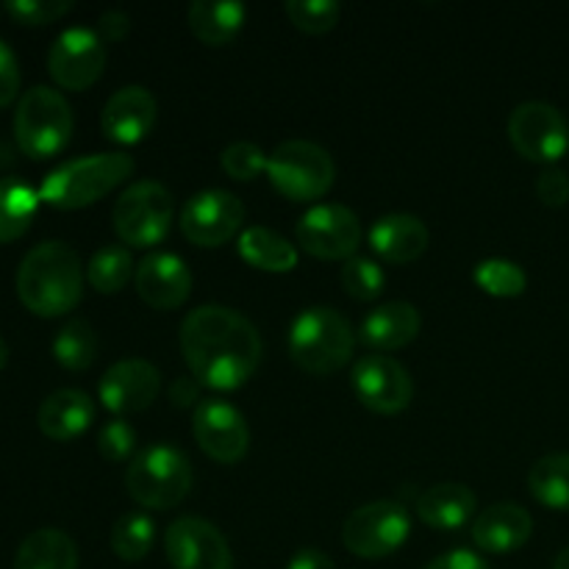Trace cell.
Masks as SVG:
<instances>
[{"instance_id":"obj_1","label":"cell","mask_w":569,"mask_h":569,"mask_svg":"<svg viewBox=\"0 0 569 569\" xmlns=\"http://www.w3.org/2000/svg\"><path fill=\"white\" fill-rule=\"evenodd\" d=\"M181 353L200 387L233 392L256 376L264 345L244 315L228 306H200L181 322Z\"/></svg>"},{"instance_id":"obj_2","label":"cell","mask_w":569,"mask_h":569,"mask_svg":"<svg viewBox=\"0 0 569 569\" xmlns=\"http://www.w3.org/2000/svg\"><path fill=\"white\" fill-rule=\"evenodd\" d=\"M17 295L37 317H61L81 303L83 267L64 242H42L28 250L17 270Z\"/></svg>"},{"instance_id":"obj_3","label":"cell","mask_w":569,"mask_h":569,"mask_svg":"<svg viewBox=\"0 0 569 569\" xmlns=\"http://www.w3.org/2000/svg\"><path fill=\"white\" fill-rule=\"evenodd\" d=\"M131 172L133 159L126 153L81 156V159H72L48 172L39 187V198L53 209H87L114 192L120 183H126Z\"/></svg>"},{"instance_id":"obj_4","label":"cell","mask_w":569,"mask_h":569,"mask_svg":"<svg viewBox=\"0 0 569 569\" xmlns=\"http://www.w3.org/2000/svg\"><path fill=\"white\" fill-rule=\"evenodd\" d=\"M356 337L350 322L328 306H311L289 328V356L309 376H331L353 359Z\"/></svg>"},{"instance_id":"obj_5","label":"cell","mask_w":569,"mask_h":569,"mask_svg":"<svg viewBox=\"0 0 569 569\" xmlns=\"http://www.w3.org/2000/svg\"><path fill=\"white\" fill-rule=\"evenodd\" d=\"M192 481V461L183 450L167 442L139 450L126 470L128 495L148 511H164L181 503Z\"/></svg>"},{"instance_id":"obj_6","label":"cell","mask_w":569,"mask_h":569,"mask_svg":"<svg viewBox=\"0 0 569 569\" xmlns=\"http://www.w3.org/2000/svg\"><path fill=\"white\" fill-rule=\"evenodd\" d=\"M72 109L61 92L50 87H31L14 111V139L31 159H53L72 137Z\"/></svg>"},{"instance_id":"obj_7","label":"cell","mask_w":569,"mask_h":569,"mask_svg":"<svg viewBox=\"0 0 569 569\" xmlns=\"http://www.w3.org/2000/svg\"><path fill=\"white\" fill-rule=\"evenodd\" d=\"M270 183L295 203L320 200L337 178V164L331 153L309 139H287L278 144L267 161Z\"/></svg>"},{"instance_id":"obj_8","label":"cell","mask_w":569,"mask_h":569,"mask_svg":"<svg viewBox=\"0 0 569 569\" xmlns=\"http://www.w3.org/2000/svg\"><path fill=\"white\" fill-rule=\"evenodd\" d=\"M176 206L172 194L159 181H137L117 198L111 220L120 242L131 248H153L170 233Z\"/></svg>"},{"instance_id":"obj_9","label":"cell","mask_w":569,"mask_h":569,"mask_svg":"<svg viewBox=\"0 0 569 569\" xmlns=\"http://www.w3.org/2000/svg\"><path fill=\"white\" fill-rule=\"evenodd\" d=\"M411 517L395 500H372L345 520L342 542L353 556L367 561L387 559L406 545Z\"/></svg>"},{"instance_id":"obj_10","label":"cell","mask_w":569,"mask_h":569,"mask_svg":"<svg viewBox=\"0 0 569 569\" xmlns=\"http://www.w3.org/2000/svg\"><path fill=\"white\" fill-rule=\"evenodd\" d=\"M509 142L522 159L553 167L569 150V122L556 106L528 100L511 111Z\"/></svg>"},{"instance_id":"obj_11","label":"cell","mask_w":569,"mask_h":569,"mask_svg":"<svg viewBox=\"0 0 569 569\" xmlns=\"http://www.w3.org/2000/svg\"><path fill=\"white\" fill-rule=\"evenodd\" d=\"M298 242L306 253L322 261L353 259L361 244V222L348 206L320 203L311 206L298 220Z\"/></svg>"},{"instance_id":"obj_12","label":"cell","mask_w":569,"mask_h":569,"mask_svg":"<svg viewBox=\"0 0 569 569\" xmlns=\"http://www.w3.org/2000/svg\"><path fill=\"white\" fill-rule=\"evenodd\" d=\"M244 222L242 200L226 189H206L192 194L178 214L181 233L198 248H220L231 242Z\"/></svg>"},{"instance_id":"obj_13","label":"cell","mask_w":569,"mask_h":569,"mask_svg":"<svg viewBox=\"0 0 569 569\" xmlns=\"http://www.w3.org/2000/svg\"><path fill=\"white\" fill-rule=\"evenodd\" d=\"M106 70V42L92 28H67L48 53V72L61 89L83 92Z\"/></svg>"},{"instance_id":"obj_14","label":"cell","mask_w":569,"mask_h":569,"mask_svg":"<svg viewBox=\"0 0 569 569\" xmlns=\"http://www.w3.org/2000/svg\"><path fill=\"white\" fill-rule=\"evenodd\" d=\"M164 550L172 569H233L231 545L203 517H178L170 522Z\"/></svg>"},{"instance_id":"obj_15","label":"cell","mask_w":569,"mask_h":569,"mask_svg":"<svg viewBox=\"0 0 569 569\" xmlns=\"http://www.w3.org/2000/svg\"><path fill=\"white\" fill-rule=\"evenodd\" d=\"M192 433L200 450L220 465H237L250 445L248 420L233 403L220 398H203L194 409Z\"/></svg>"},{"instance_id":"obj_16","label":"cell","mask_w":569,"mask_h":569,"mask_svg":"<svg viewBox=\"0 0 569 569\" xmlns=\"http://www.w3.org/2000/svg\"><path fill=\"white\" fill-rule=\"evenodd\" d=\"M356 398L376 415H400L415 398V381L400 361L389 356H365L353 365L350 378Z\"/></svg>"},{"instance_id":"obj_17","label":"cell","mask_w":569,"mask_h":569,"mask_svg":"<svg viewBox=\"0 0 569 569\" xmlns=\"http://www.w3.org/2000/svg\"><path fill=\"white\" fill-rule=\"evenodd\" d=\"M161 392V372L144 359H122L100 378V403L117 417L150 409Z\"/></svg>"},{"instance_id":"obj_18","label":"cell","mask_w":569,"mask_h":569,"mask_svg":"<svg viewBox=\"0 0 569 569\" xmlns=\"http://www.w3.org/2000/svg\"><path fill=\"white\" fill-rule=\"evenodd\" d=\"M137 292L150 309L172 311L192 295V272L176 253H150L137 264Z\"/></svg>"},{"instance_id":"obj_19","label":"cell","mask_w":569,"mask_h":569,"mask_svg":"<svg viewBox=\"0 0 569 569\" xmlns=\"http://www.w3.org/2000/svg\"><path fill=\"white\" fill-rule=\"evenodd\" d=\"M156 111L159 106H156L153 92H148L144 87L117 89L100 114L103 137L117 144H139L153 131Z\"/></svg>"},{"instance_id":"obj_20","label":"cell","mask_w":569,"mask_h":569,"mask_svg":"<svg viewBox=\"0 0 569 569\" xmlns=\"http://www.w3.org/2000/svg\"><path fill=\"white\" fill-rule=\"evenodd\" d=\"M533 520L522 506L495 503L472 522V542L478 550L492 556H506L520 550L531 539Z\"/></svg>"},{"instance_id":"obj_21","label":"cell","mask_w":569,"mask_h":569,"mask_svg":"<svg viewBox=\"0 0 569 569\" xmlns=\"http://www.w3.org/2000/svg\"><path fill=\"white\" fill-rule=\"evenodd\" d=\"M426 222L415 214H387L370 228V248L389 264H411L428 250Z\"/></svg>"},{"instance_id":"obj_22","label":"cell","mask_w":569,"mask_h":569,"mask_svg":"<svg viewBox=\"0 0 569 569\" xmlns=\"http://www.w3.org/2000/svg\"><path fill=\"white\" fill-rule=\"evenodd\" d=\"M422 317L406 300L381 303L361 320V342L372 350H400L420 337Z\"/></svg>"},{"instance_id":"obj_23","label":"cell","mask_w":569,"mask_h":569,"mask_svg":"<svg viewBox=\"0 0 569 569\" xmlns=\"http://www.w3.org/2000/svg\"><path fill=\"white\" fill-rule=\"evenodd\" d=\"M94 420V403L81 389H59L39 406V431L53 442L78 439Z\"/></svg>"},{"instance_id":"obj_24","label":"cell","mask_w":569,"mask_h":569,"mask_svg":"<svg viewBox=\"0 0 569 569\" xmlns=\"http://www.w3.org/2000/svg\"><path fill=\"white\" fill-rule=\"evenodd\" d=\"M478 511V498L465 483H437L417 498V517L437 531H459Z\"/></svg>"},{"instance_id":"obj_25","label":"cell","mask_w":569,"mask_h":569,"mask_svg":"<svg viewBox=\"0 0 569 569\" xmlns=\"http://www.w3.org/2000/svg\"><path fill=\"white\" fill-rule=\"evenodd\" d=\"M189 28L203 44L220 48L233 42L248 20V9L237 0H194L187 11Z\"/></svg>"},{"instance_id":"obj_26","label":"cell","mask_w":569,"mask_h":569,"mask_svg":"<svg viewBox=\"0 0 569 569\" xmlns=\"http://www.w3.org/2000/svg\"><path fill=\"white\" fill-rule=\"evenodd\" d=\"M14 569H78V548L59 528H39L17 548Z\"/></svg>"},{"instance_id":"obj_27","label":"cell","mask_w":569,"mask_h":569,"mask_svg":"<svg viewBox=\"0 0 569 569\" xmlns=\"http://www.w3.org/2000/svg\"><path fill=\"white\" fill-rule=\"evenodd\" d=\"M237 250L250 267L264 272H292L300 261L295 244H289L281 233L264 226L244 228L239 233Z\"/></svg>"},{"instance_id":"obj_28","label":"cell","mask_w":569,"mask_h":569,"mask_svg":"<svg viewBox=\"0 0 569 569\" xmlns=\"http://www.w3.org/2000/svg\"><path fill=\"white\" fill-rule=\"evenodd\" d=\"M39 189L20 178H0V244L20 239L39 209Z\"/></svg>"},{"instance_id":"obj_29","label":"cell","mask_w":569,"mask_h":569,"mask_svg":"<svg viewBox=\"0 0 569 569\" xmlns=\"http://www.w3.org/2000/svg\"><path fill=\"white\" fill-rule=\"evenodd\" d=\"M528 492L553 511H569V453L542 456L528 472Z\"/></svg>"},{"instance_id":"obj_30","label":"cell","mask_w":569,"mask_h":569,"mask_svg":"<svg viewBox=\"0 0 569 569\" xmlns=\"http://www.w3.org/2000/svg\"><path fill=\"white\" fill-rule=\"evenodd\" d=\"M131 276H137V264L126 244H106L87 264L89 287L100 295H114L126 289Z\"/></svg>"},{"instance_id":"obj_31","label":"cell","mask_w":569,"mask_h":569,"mask_svg":"<svg viewBox=\"0 0 569 569\" xmlns=\"http://www.w3.org/2000/svg\"><path fill=\"white\" fill-rule=\"evenodd\" d=\"M156 545V522L144 511H128L111 528V550L122 561H142Z\"/></svg>"},{"instance_id":"obj_32","label":"cell","mask_w":569,"mask_h":569,"mask_svg":"<svg viewBox=\"0 0 569 569\" xmlns=\"http://www.w3.org/2000/svg\"><path fill=\"white\" fill-rule=\"evenodd\" d=\"M53 356L64 370L81 372L92 367L94 356H98V337L94 328L87 320H70L64 322L53 339Z\"/></svg>"},{"instance_id":"obj_33","label":"cell","mask_w":569,"mask_h":569,"mask_svg":"<svg viewBox=\"0 0 569 569\" xmlns=\"http://www.w3.org/2000/svg\"><path fill=\"white\" fill-rule=\"evenodd\" d=\"M472 281L481 292L492 295V298H520L528 289V276L517 261L509 259H483L478 261L472 270Z\"/></svg>"},{"instance_id":"obj_34","label":"cell","mask_w":569,"mask_h":569,"mask_svg":"<svg viewBox=\"0 0 569 569\" xmlns=\"http://www.w3.org/2000/svg\"><path fill=\"white\" fill-rule=\"evenodd\" d=\"M283 11L298 31L311 33V37L333 31L342 17V6L333 0H289Z\"/></svg>"},{"instance_id":"obj_35","label":"cell","mask_w":569,"mask_h":569,"mask_svg":"<svg viewBox=\"0 0 569 569\" xmlns=\"http://www.w3.org/2000/svg\"><path fill=\"white\" fill-rule=\"evenodd\" d=\"M342 287L350 298L361 300V303H370L387 287V276H383L378 261L365 259V256H353L342 267Z\"/></svg>"},{"instance_id":"obj_36","label":"cell","mask_w":569,"mask_h":569,"mask_svg":"<svg viewBox=\"0 0 569 569\" xmlns=\"http://www.w3.org/2000/svg\"><path fill=\"white\" fill-rule=\"evenodd\" d=\"M267 161L270 156L253 142H233L222 150L220 164L233 181H256L261 172H267Z\"/></svg>"},{"instance_id":"obj_37","label":"cell","mask_w":569,"mask_h":569,"mask_svg":"<svg viewBox=\"0 0 569 569\" xmlns=\"http://www.w3.org/2000/svg\"><path fill=\"white\" fill-rule=\"evenodd\" d=\"M70 11V0H9L6 3V14L20 26H50Z\"/></svg>"},{"instance_id":"obj_38","label":"cell","mask_w":569,"mask_h":569,"mask_svg":"<svg viewBox=\"0 0 569 569\" xmlns=\"http://www.w3.org/2000/svg\"><path fill=\"white\" fill-rule=\"evenodd\" d=\"M98 450L109 461H126L137 450V431L122 417L106 422L98 433Z\"/></svg>"},{"instance_id":"obj_39","label":"cell","mask_w":569,"mask_h":569,"mask_svg":"<svg viewBox=\"0 0 569 569\" xmlns=\"http://www.w3.org/2000/svg\"><path fill=\"white\" fill-rule=\"evenodd\" d=\"M537 198L550 209H561L569 203V176L559 167H548L537 178Z\"/></svg>"},{"instance_id":"obj_40","label":"cell","mask_w":569,"mask_h":569,"mask_svg":"<svg viewBox=\"0 0 569 569\" xmlns=\"http://www.w3.org/2000/svg\"><path fill=\"white\" fill-rule=\"evenodd\" d=\"M17 92H20V64L14 50L0 39V109H6Z\"/></svg>"},{"instance_id":"obj_41","label":"cell","mask_w":569,"mask_h":569,"mask_svg":"<svg viewBox=\"0 0 569 569\" xmlns=\"http://www.w3.org/2000/svg\"><path fill=\"white\" fill-rule=\"evenodd\" d=\"M98 28H100V39L103 42H122V39L128 37V31H131V17L126 14V11H103L98 20Z\"/></svg>"},{"instance_id":"obj_42","label":"cell","mask_w":569,"mask_h":569,"mask_svg":"<svg viewBox=\"0 0 569 569\" xmlns=\"http://www.w3.org/2000/svg\"><path fill=\"white\" fill-rule=\"evenodd\" d=\"M426 569H489V565L476 550H450V553L437 556Z\"/></svg>"},{"instance_id":"obj_43","label":"cell","mask_w":569,"mask_h":569,"mask_svg":"<svg viewBox=\"0 0 569 569\" xmlns=\"http://www.w3.org/2000/svg\"><path fill=\"white\" fill-rule=\"evenodd\" d=\"M200 400H203L200 398V383L192 376H181L170 383V403L178 409H189V406L198 409Z\"/></svg>"},{"instance_id":"obj_44","label":"cell","mask_w":569,"mask_h":569,"mask_svg":"<svg viewBox=\"0 0 569 569\" xmlns=\"http://www.w3.org/2000/svg\"><path fill=\"white\" fill-rule=\"evenodd\" d=\"M287 569H337L331 559L317 548H303L289 559Z\"/></svg>"},{"instance_id":"obj_45","label":"cell","mask_w":569,"mask_h":569,"mask_svg":"<svg viewBox=\"0 0 569 569\" xmlns=\"http://www.w3.org/2000/svg\"><path fill=\"white\" fill-rule=\"evenodd\" d=\"M553 569H569V545L565 550H561L559 556H556V561H553Z\"/></svg>"},{"instance_id":"obj_46","label":"cell","mask_w":569,"mask_h":569,"mask_svg":"<svg viewBox=\"0 0 569 569\" xmlns=\"http://www.w3.org/2000/svg\"><path fill=\"white\" fill-rule=\"evenodd\" d=\"M6 365H9V345H6L3 339H0V370H3Z\"/></svg>"}]
</instances>
